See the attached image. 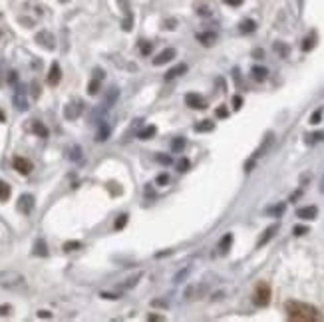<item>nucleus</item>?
<instances>
[{
	"instance_id": "obj_8",
	"label": "nucleus",
	"mask_w": 324,
	"mask_h": 322,
	"mask_svg": "<svg viewBox=\"0 0 324 322\" xmlns=\"http://www.w3.org/2000/svg\"><path fill=\"white\" fill-rule=\"evenodd\" d=\"M60 80H62V70H60V64L54 62V64L50 66V72H48V84H50V86H58Z\"/></svg>"
},
{
	"instance_id": "obj_4",
	"label": "nucleus",
	"mask_w": 324,
	"mask_h": 322,
	"mask_svg": "<svg viewBox=\"0 0 324 322\" xmlns=\"http://www.w3.org/2000/svg\"><path fill=\"white\" fill-rule=\"evenodd\" d=\"M12 165H14V169L20 173V175H30L32 173V161L30 159H26V157H14L12 159Z\"/></svg>"
},
{
	"instance_id": "obj_5",
	"label": "nucleus",
	"mask_w": 324,
	"mask_h": 322,
	"mask_svg": "<svg viewBox=\"0 0 324 322\" xmlns=\"http://www.w3.org/2000/svg\"><path fill=\"white\" fill-rule=\"evenodd\" d=\"M80 114H82V101H80V99L70 101V103L66 105V110H64V116H66L68 120H76Z\"/></svg>"
},
{
	"instance_id": "obj_35",
	"label": "nucleus",
	"mask_w": 324,
	"mask_h": 322,
	"mask_svg": "<svg viewBox=\"0 0 324 322\" xmlns=\"http://www.w3.org/2000/svg\"><path fill=\"white\" fill-rule=\"evenodd\" d=\"M177 169L181 171V173L187 171V169H189V159H179V161H177Z\"/></svg>"
},
{
	"instance_id": "obj_46",
	"label": "nucleus",
	"mask_w": 324,
	"mask_h": 322,
	"mask_svg": "<svg viewBox=\"0 0 324 322\" xmlns=\"http://www.w3.org/2000/svg\"><path fill=\"white\" fill-rule=\"evenodd\" d=\"M148 320H163V316H159V314H150Z\"/></svg>"
},
{
	"instance_id": "obj_38",
	"label": "nucleus",
	"mask_w": 324,
	"mask_h": 322,
	"mask_svg": "<svg viewBox=\"0 0 324 322\" xmlns=\"http://www.w3.org/2000/svg\"><path fill=\"white\" fill-rule=\"evenodd\" d=\"M312 46H314V38L310 36V38H306V40H304V44H302V50H304V52H308Z\"/></svg>"
},
{
	"instance_id": "obj_13",
	"label": "nucleus",
	"mask_w": 324,
	"mask_h": 322,
	"mask_svg": "<svg viewBox=\"0 0 324 322\" xmlns=\"http://www.w3.org/2000/svg\"><path fill=\"white\" fill-rule=\"evenodd\" d=\"M250 74H253V80L255 82H265L267 76H269V70L263 68V66H255L253 70H250Z\"/></svg>"
},
{
	"instance_id": "obj_43",
	"label": "nucleus",
	"mask_w": 324,
	"mask_h": 322,
	"mask_svg": "<svg viewBox=\"0 0 324 322\" xmlns=\"http://www.w3.org/2000/svg\"><path fill=\"white\" fill-rule=\"evenodd\" d=\"M225 4H229V6H241L243 4V0H223Z\"/></svg>"
},
{
	"instance_id": "obj_23",
	"label": "nucleus",
	"mask_w": 324,
	"mask_h": 322,
	"mask_svg": "<svg viewBox=\"0 0 324 322\" xmlns=\"http://www.w3.org/2000/svg\"><path fill=\"white\" fill-rule=\"evenodd\" d=\"M107 137H110V125H107V124H101L100 129H98L96 139H98V141H105Z\"/></svg>"
},
{
	"instance_id": "obj_25",
	"label": "nucleus",
	"mask_w": 324,
	"mask_h": 322,
	"mask_svg": "<svg viewBox=\"0 0 324 322\" xmlns=\"http://www.w3.org/2000/svg\"><path fill=\"white\" fill-rule=\"evenodd\" d=\"M139 52H141L143 56H150V54L153 52V42H146V40H141V42H139Z\"/></svg>"
},
{
	"instance_id": "obj_36",
	"label": "nucleus",
	"mask_w": 324,
	"mask_h": 322,
	"mask_svg": "<svg viewBox=\"0 0 324 322\" xmlns=\"http://www.w3.org/2000/svg\"><path fill=\"white\" fill-rule=\"evenodd\" d=\"M12 312V306L10 304H0V316H8Z\"/></svg>"
},
{
	"instance_id": "obj_15",
	"label": "nucleus",
	"mask_w": 324,
	"mask_h": 322,
	"mask_svg": "<svg viewBox=\"0 0 324 322\" xmlns=\"http://www.w3.org/2000/svg\"><path fill=\"white\" fill-rule=\"evenodd\" d=\"M32 131L36 133V135H38V137H48L50 135V131H48V127L42 124V122H32Z\"/></svg>"
},
{
	"instance_id": "obj_34",
	"label": "nucleus",
	"mask_w": 324,
	"mask_h": 322,
	"mask_svg": "<svg viewBox=\"0 0 324 322\" xmlns=\"http://www.w3.org/2000/svg\"><path fill=\"white\" fill-rule=\"evenodd\" d=\"M293 233H295L297 237H302V235H306V233H308V227H304V225H297V227L293 229Z\"/></svg>"
},
{
	"instance_id": "obj_31",
	"label": "nucleus",
	"mask_w": 324,
	"mask_h": 322,
	"mask_svg": "<svg viewBox=\"0 0 324 322\" xmlns=\"http://www.w3.org/2000/svg\"><path fill=\"white\" fill-rule=\"evenodd\" d=\"M322 112H324L322 107H318V110L310 116V124H314V125H316V124H320V120H322Z\"/></svg>"
},
{
	"instance_id": "obj_32",
	"label": "nucleus",
	"mask_w": 324,
	"mask_h": 322,
	"mask_svg": "<svg viewBox=\"0 0 324 322\" xmlns=\"http://www.w3.org/2000/svg\"><path fill=\"white\" fill-rule=\"evenodd\" d=\"M82 157V149L78 148V146H74L72 148V151H70V159H74V161H78Z\"/></svg>"
},
{
	"instance_id": "obj_21",
	"label": "nucleus",
	"mask_w": 324,
	"mask_h": 322,
	"mask_svg": "<svg viewBox=\"0 0 324 322\" xmlns=\"http://www.w3.org/2000/svg\"><path fill=\"white\" fill-rule=\"evenodd\" d=\"M141 276H143V272H137V274L129 276V278H127V282H122V284H120V289H122V291H127V289H131V286H135V284H137V280H139Z\"/></svg>"
},
{
	"instance_id": "obj_19",
	"label": "nucleus",
	"mask_w": 324,
	"mask_h": 322,
	"mask_svg": "<svg viewBox=\"0 0 324 322\" xmlns=\"http://www.w3.org/2000/svg\"><path fill=\"white\" fill-rule=\"evenodd\" d=\"M36 40H38L40 44H44L48 50H52V48H54V44H52V36H50L48 32H40L38 36H36Z\"/></svg>"
},
{
	"instance_id": "obj_33",
	"label": "nucleus",
	"mask_w": 324,
	"mask_h": 322,
	"mask_svg": "<svg viewBox=\"0 0 324 322\" xmlns=\"http://www.w3.org/2000/svg\"><path fill=\"white\" fill-rule=\"evenodd\" d=\"M155 159H157L159 163H163V165H171V163H173V159H171V155H163V153H159V155H155Z\"/></svg>"
},
{
	"instance_id": "obj_20",
	"label": "nucleus",
	"mask_w": 324,
	"mask_h": 322,
	"mask_svg": "<svg viewBox=\"0 0 324 322\" xmlns=\"http://www.w3.org/2000/svg\"><path fill=\"white\" fill-rule=\"evenodd\" d=\"M155 133H157V127H155V125H148V127H143V129L137 133V137H139V139H151Z\"/></svg>"
},
{
	"instance_id": "obj_30",
	"label": "nucleus",
	"mask_w": 324,
	"mask_h": 322,
	"mask_svg": "<svg viewBox=\"0 0 324 322\" xmlns=\"http://www.w3.org/2000/svg\"><path fill=\"white\" fill-rule=\"evenodd\" d=\"M125 225H127V215L124 213V215H120V217L116 219V225H114V227H116V231H120V229H124Z\"/></svg>"
},
{
	"instance_id": "obj_1",
	"label": "nucleus",
	"mask_w": 324,
	"mask_h": 322,
	"mask_svg": "<svg viewBox=\"0 0 324 322\" xmlns=\"http://www.w3.org/2000/svg\"><path fill=\"white\" fill-rule=\"evenodd\" d=\"M284 310H286L289 320H297V322H316L322 318L314 306H310L306 302H299V300H289L284 304Z\"/></svg>"
},
{
	"instance_id": "obj_16",
	"label": "nucleus",
	"mask_w": 324,
	"mask_h": 322,
	"mask_svg": "<svg viewBox=\"0 0 324 322\" xmlns=\"http://www.w3.org/2000/svg\"><path fill=\"white\" fill-rule=\"evenodd\" d=\"M213 129H215V122H211V120H203V122L195 124L197 133H207V131H213Z\"/></svg>"
},
{
	"instance_id": "obj_37",
	"label": "nucleus",
	"mask_w": 324,
	"mask_h": 322,
	"mask_svg": "<svg viewBox=\"0 0 324 322\" xmlns=\"http://www.w3.org/2000/svg\"><path fill=\"white\" fill-rule=\"evenodd\" d=\"M167 183H169V175L167 173H161L157 177V185H167Z\"/></svg>"
},
{
	"instance_id": "obj_45",
	"label": "nucleus",
	"mask_w": 324,
	"mask_h": 322,
	"mask_svg": "<svg viewBox=\"0 0 324 322\" xmlns=\"http://www.w3.org/2000/svg\"><path fill=\"white\" fill-rule=\"evenodd\" d=\"M38 318H52V314L48 310H38Z\"/></svg>"
},
{
	"instance_id": "obj_7",
	"label": "nucleus",
	"mask_w": 324,
	"mask_h": 322,
	"mask_svg": "<svg viewBox=\"0 0 324 322\" xmlns=\"http://www.w3.org/2000/svg\"><path fill=\"white\" fill-rule=\"evenodd\" d=\"M175 48H165L163 52H159L155 58H153V66H163V64H167V62H171L173 58H175Z\"/></svg>"
},
{
	"instance_id": "obj_3",
	"label": "nucleus",
	"mask_w": 324,
	"mask_h": 322,
	"mask_svg": "<svg viewBox=\"0 0 324 322\" xmlns=\"http://www.w3.org/2000/svg\"><path fill=\"white\" fill-rule=\"evenodd\" d=\"M253 302L257 306H267L271 302V286L267 282H259L253 293Z\"/></svg>"
},
{
	"instance_id": "obj_9",
	"label": "nucleus",
	"mask_w": 324,
	"mask_h": 322,
	"mask_svg": "<svg viewBox=\"0 0 324 322\" xmlns=\"http://www.w3.org/2000/svg\"><path fill=\"white\" fill-rule=\"evenodd\" d=\"M32 209H34V197H32L30 193L20 195V199H18V211H22V213H30Z\"/></svg>"
},
{
	"instance_id": "obj_17",
	"label": "nucleus",
	"mask_w": 324,
	"mask_h": 322,
	"mask_svg": "<svg viewBox=\"0 0 324 322\" xmlns=\"http://www.w3.org/2000/svg\"><path fill=\"white\" fill-rule=\"evenodd\" d=\"M276 231H278V225H273V227H269V229L265 231V235H263V237L259 239L257 247H263V245H267V243H269V241H271V239L274 237V233H276Z\"/></svg>"
},
{
	"instance_id": "obj_42",
	"label": "nucleus",
	"mask_w": 324,
	"mask_h": 322,
	"mask_svg": "<svg viewBox=\"0 0 324 322\" xmlns=\"http://www.w3.org/2000/svg\"><path fill=\"white\" fill-rule=\"evenodd\" d=\"M100 297H101V298H110V300H116V298H120V295H112V293H101Z\"/></svg>"
},
{
	"instance_id": "obj_18",
	"label": "nucleus",
	"mask_w": 324,
	"mask_h": 322,
	"mask_svg": "<svg viewBox=\"0 0 324 322\" xmlns=\"http://www.w3.org/2000/svg\"><path fill=\"white\" fill-rule=\"evenodd\" d=\"M231 243H233V235L231 233H227L223 239H221V243H219V248H221V255H227L229 253V248H231Z\"/></svg>"
},
{
	"instance_id": "obj_2",
	"label": "nucleus",
	"mask_w": 324,
	"mask_h": 322,
	"mask_svg": "<svg viewBox=\"0 0 324 322\" xmlns=\"http://www.w3.org/2000/svg\"><path fill=\"white\" fill-rule=\"evenodd\" d=\"M0 289L24 291L26 289V276L16 272V271H0Z\"/></svg>"
},
{
	"instance_id": "obj_47",
	"label": "nucleus",
	"mask_w": 324,
	"mask_h": 322,
	"mask_svg": "<svg viewBox=\"0 0 324 322\" xmlns=\"http://www.w3.org/2000/svg\"><path fill=\"white\" fill-rule=\"evenodd\" d=\"M0 122H6V116L2 114V110H0Z\"/></svg>"
},
{
	"instance_id": "obj_28",
	"label": "nucleus",
	"mask_w": 324,
	"mask_h": 322,
	"mask_svg": "<svg viewBox=\"0 0 324 322\" xmlns=\"http://www.w3.org/2000/svg\"><path fill=\"white\" fill-rule=\"evenodd\" d=\"M255 28H257V24H255L253 20H243V22H241V32H245V34H247V32H253Z\"/></svg>"
},
{
	"instance_id": "obj_26",
	"label": "nucleus",
	"mask_w": 324,
	"mask_h": 322,
	"mask_svg": "<svg viewBox=\"0 0 324 322\" xmlns=\"http://www.w3.org/2000/svg\"><path fill=\"white\" fill-rule=\"evenodd\" d=\"M100 86H101L100 78H94V80H90V84H88V94H90V96H96V94L100 92Z\"/></svg>"
},
{
	"instance_id": "obj_41",
	"label": "nucleus",
	"mask_w": 324,
	"mask_h": 322,
	"mask_svg": "<svg viewBox=\"0 0 324 322\" xmlns=\"http://www.w3.org/2000/svg\"><path fill=\"white\" fill-rule=\"evenodd\" d=\"M308 137H312V139H308V143H314V141H322L324 139V133L320 131V133H314V135H308Z\"/></svg>"
},
{
	"instance_id": "obj_24",
	"label": "nucleus",
	"mask_w": 324,
	"mask_h": 322,
	"mask_svg": "<svg viewBox=\"0 0 324 322\" xmlns=\"http://www.w3.org/2000/svg\"><path fill=\"white\" fill-rule=\"evenodd\" d=\"M185 148V137H175L173 141H171V149L175 151V153H179Z\"/></svg>"
},
{
	"instance_id": "obj_14",
	"label": "nucleus",
	"mask_w": 324,
	"mask_h": 322,
	"mask_svg": "<svg viewBox=\"0 0 324 322\" xmlns=\"http://www.w3.org/2000/svg\"><path fill=\"white\" fill-rule=\"evenodd\" d=\"M32 253L36 255V257H48V247H46V243L42 241V239H38L34 243V250Z\"/></svg>"
},
{
	"instance_id": "obj_12",
	"label": "nucleus",
	"mask_w": 324,
	"mask_h": 322,
	"mask_svg": "<svg viewBox=\"0 0 324 322\" xmlns=\"http://www.w3.org/2000/svg\"><path fill=\"white\" fill-rule=\"evenodd\" d=\"M316 215H318V209H316L314 205H310V207H302V209L297 211V217H300V219H314Z\"/></svg>"
},
{
	"instance_id": "obj_10",
	"label": "nucleus",
	"mask_w": 324,
	"mask_h": 322,
	"mask_svg": "<svg viewBox=\"0 0 324 322\" xmlns=\"http://www.w3.org/2000/svg\"><path fill=\"white\" fill-rule=\"evenodd\" d=\"M197 42H201L203 46H213L217 42V34L215 32H199L197 34Z\"/></svg>"
},
{
	"instance_id": "obj_39",
	"label": "nucleus",
	"mask_w": 324,
	"mask_h": 322,
	"mask_svg": "<svg viewBox=\"0 0 324 322\" xmlns=\"http://www.w3.org/2000/svg\"><path fill=\"white\" fill-rule=\"evenodd\" d=\"M241 105H243V98L241 96H235L233 98V107H235V110H241Z\"/></svg>"
},
{
	"instance_id": "obj_44",
	"label": "nucleus",
	"mask_w": 324,
	"mask_h": 322,
	"mask_svg": "<svg viewBox=\"0 0 324 322\" xmlns=\"http://www.w3.org/2000/svg\"><path fill=\"white\" fill-rule=\"evenodd\" d=\"M282 211H284V205H276V207L269 209V213H282Z\"/></svg>"
},
{
	"instance_id": "obj_11",
	"label": "nucleus",
	"mask_w": 324,
	"mask_h": 322,
	"mask_svg": "<svg viewBox=\"0 0 324 322\" xmlns=\"http://www.w3.org/2000/svg\"><path fill=\"white\" fill-rule=\"evenodd\" d=\"M187 72V64H177V66H173L167 74H165V80H175V78H179L181 74H185Z\"/></svg>"
},
{
	"instance_id": "obj_40",
	"label": "nucleus",
	"mask_w": 324,
	"mask_h": 322,
	"mask_svg": "<svg viewBox=\"0 0 324 322\" xmlns=\"http://www.w3.org/2000/svg\"><path fill=\"white\" fill-rule=\"evenodd\" d=\"M227 116H229V112H227V107H225V105L217 107V118H227Z\"/></svg>"
},
{
	"instance_id": "obj_27",
	"label": "nucleus",
	"mask_w": 324,
	"mask_h": 322,
	"mask_svg": "<svg viewBox=\"0 0 324 322\" xmlns=\"http://www.w3.org/2000/svg\"><path fill=\"white\" fill-rule=\"evenodd\" d=\"M14 103H16V107H18L20 112H26V110H28V101H26V99L20 96V92L14 96Z\"/></svg>"
},
{
	"instance_id": "obj_22",
	"label": "nucleus",
	"mask_w": 324,
	"mask_h": 322,
	"mask_svg": "<svg viewBox=\"0 0 324 322\" xmlns=\"http://www.w3.org/2000/svg\"><path fill=\"white\" fill-rule=\"evenodd\" d=\"M10 199V185L4 183L2 179H0V203H4Z\"/></svg>"
},
{
	"instance_id": "obj_29",
	"label": "nucleus",
	"mask_w": 324,
	"mask_h": 322,
	"mask_svg": "<svg viewBox=\"0 0 324 322\" xmlns=\"http://www.w3.org/2000/svg\"><path fill=\"white\" fill-rule=\"evenodd\" d=\"M78 248H82V243L80 241H68V243H64V250H78Z\"/></svg>"
},
{
	"instance_id": "obj_6",
	"label": "nucleus",
	"mask_w": 324,
	"mask_h": 322,
	"mask_svg": "<svg viewBox=\"0 0 324 322\" xmlns=\"http://www.w3.org/2000/svg\"><path fill=\"white\" fill-rule=\"evenodd\" d=\"M185 103L191 107V110H205V99L199 94H185Z\"/></svg>"
}]
</instances>
